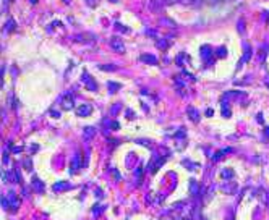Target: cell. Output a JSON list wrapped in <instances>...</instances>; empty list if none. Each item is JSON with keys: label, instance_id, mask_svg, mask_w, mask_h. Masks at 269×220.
Wrapping results in <instances>:
<instances>
[{"label": "cell", "instance_id": "cell-1", "mask_svg": "<svg viewBox=\"0 0 269 220\" xmlns=\"http://www.w3.org/2000/svg\"><path fill=\"white\" fill-rule=\"evenodd\" d=\"M110 47L117 52V54H125V44L122 42V39H120L118 36L110 37Z\"/></svg>", "mask_w": 269, "mask_h": 220}, {"label": "cell", "instance_id": "cell-2", "mask_svg": "<svg viewBox=\"0 0 269 220\" xmlns=\"http://www.w3.org/2000/svg\"><path fill=\"white\" fill-rule=\"evenodd\" d=\"M91 105L89 104H81V105H78L76 107V115L78 117H88V115L91 113Z\"/></svg>", "mask_w": 269, "mask_h": 220}, {"label": "cell", "instance_id": "cell-3", "mask_svg": "<svg viewBox=\"0 0 269 220\" xmlns=\"http://www.w3.org/2000/svg\"><path fill=\"white\" fill-rule=\"evenodd\" d=\"M73 104H75V99L71 94H65L63 95V101H62V107L63 110H71L73 109Z\"/></svg>", "mask_w": 269, "mask_h": 220}, {"label": "cell", "instance_id": "cell-4", "mask_svg": "<svg viewBox=\"0 0 269 220\" xmlns=\"http://www.w3.org/2000/svg\"><path fill=\"white\" fill-rule=\"evenodd\" d=\"M83 167V163H79V154H76L73 159H71V165H70V173L75 175L76 172Z\"/></svg>", "mask_w": 269, "mask_h": 220}, {"label": "cell", "instance_id": "cell-5", "mask_svg": "<svg viewBox=\"0 0 269 220\" xmlns=\"http://www.w3.org/2000/svg\"><path fill=\"white\" fill-rule=\"evenodd\" d=\"M139 60H141L143 63H148V65H157V57H156V55H151V54L139 55Z\"/></svg>", "mask_w": 269, "mask_h": 220}, {"label": "cell", "instance_id": "cell-6", "mask_svg": "<svg viewBox=\"0 0 269 220\" xmlns=\"http://www.w3.org/2000/svg\"><path fill=\"white\" fill-rule=\"evenodd\" d=\"M148 7H149L151 11H160L164 8V0H149Z\"/></svg>", "mask_w": 269, "mask_h": 220}, {"label": "cell", "instance_id": "cell-7", "mask_svg": "<svg viewBox=\"0 0 269 220\" xmlns=\"http://www.w3.org/2000/svg\"><path fill=\"white\" fill-rule=\"evenodd\" d=\"M219 189H220V191H224L226 194H232V193H235L237 185H235L234 181H227V185H220V186H219Z\"/></svg>", "mask_w": 269, "mask_h": 220}, {"label": "cell", "instance_id": "cell-8", "mask_svg": "<svg viewBox=\"0 0 269 220\" xmlns=\"http://www.w3.org/2000/svg\"><path fill=\"white\" fill-rule=\"evenodd\" d=\"M187 112H188V117H190L191 122H195V123L199 122V115H198V110H196V109H193V107H188Z\"/></svg>", "mask_w": 269, "mask_h": 220}, {"label": "cell", "instance_id": "cell-9", "mask_svg": "<svg viewBox=\"0 0 269 220\" xmlns=\"http://www.w3.org/2000/svg\"><path fill=\"white\" fill-rule=\"evenodd\" d=\"M234 175L235 173H234V170H232V169H224L222 172H220V178H222V180H232V178H234Z\"/></svg>", "mask_w": 269, "mask_h": 220}, {"label": "cell", "instance_id": "cell-10", "mask_svg": "<svg viewBox=\"0 0 269 220\" xmlns=\"http://www.w3.org/2000/svg\"><path fill=\"white\" fill-rule=\"evenodd\" d=\"M8 201H10V207H13V209H18V207H19V199H16L15 193H10Z\"/></svg>", "mask_w": 269, "mask_h": 220}, {"label": "cell", "instance_id": "cell-11", "mask_svg": "<svg viewBox=\"0 0 269 220\" xmlns=\"http://www.w3.org/2000/svg\"><path fill=\"white\" fill-rule=\"evenodd\" d=\"M33 188H34L36 191H39V193H42V191H44V185H42V181H41L37 177L33 178Z\"/></svg>", "mask_w": 269, "mask_h": 220}, {"label": "cell", "instance_id": "cell-12", "mask_svg": "<svg viewBox=\"0 0 269 220\" xmlns=\"http://www.w3.org/2000/svg\"><path fill=\"white\" fill-rule=\"evenodd\" d=\"M156 44H157V47H160V49H167L169 45H170V42H167V39H156Z\"/></svg>", "mask_w": 269, "mask_h": 220}, {"label": "cell", "instance_id": "cell-13", "mask_svg": "<svg viewBox=\"0 0 269 220\" xmlns=\"http://www.w3.org/2000/svg\"><path fill=\"white\" fill-rule=\"evenodd\" d=\"M190 191H191V194H193V196H198V194H199V191H198V183H196L195 180H191V183H190Z\"/></svg>", "mask_w": 269, "mask_h": 220}, {"label": "cell", "instance_id": "cell-14", "mask_svg": "<svg viewBox=\"0 0 269 220\" xmlns=\"http://www.w3.org/2000/svg\"><path fill=\"white\" fill-rule=\"evenodd\" d=\"M70 188H71V186L68 185V183H62V181H60V183H55V185H54V189H55V191H58V189H70Z\"/></svg>", "mask_w": 269, "mask_h": 220}, {"label": "cell", "instance_id": "cell-15", "mask_svg": "<svg viewBox=\"0 0 269 220\" xmlns=\"http://www.w3.org/2000/svg\"><path fill=\"white\" fill-rule=\"evenodd\" d=\"M97 68H99V70H104V71H115V70H117V66H115V65H99Z\"/></svg>", "mask_w": 269, "mask_h": 220}, {"label": "cell", "instance_id": "cell-16", "mask_svg": "<svg viewBox=\"0 0 269 220\" xmlns=\"http://www.w3.org/2000/svg\"><path fill=\"white\" fill-rule=\"evenodd\" d=\"M93 136H94V128H91V126L84 128V138H93Z\"/></svg>", "mask_w": 269, "mask_h": 220}, {"label": "cell", "instance_id": "cell-17", "mask_svg": "<svg viewBox=\"0 0 269 220\" xmlns=\"http://www.w3.org/2000/svg\"><path fill=\"white\" fill-rule=\"evenodd\" d=\"M86 86L91 87V91H97V86H96V83L93 81V78H91V76H89V79L86 81Z\"/></svg>", "mask_w": 269, "mask_h": 220}, {"label": "cell", "instance_id": "cell-18", "mask_svg": "<svg viewBox=\"0 0 269 220\" xmlns=\"http://www.w3.org/2000/svg\"><path fill=\"white\" fill-rule=\"evenodd\" d=\"M216 55L217 57H226V47H220V49H217V52H216Z\"/></svg>", "mask_w": 269, "mask_h": 220}, {"label": "cell", "instance_id": "cell-19", "mask_svg": "<svg viewBox=\"0 0 269 220\" xmlns=\"http://www.w3.org/2000/svg\"><path fill=\"white\" fill-rule=\"evenodd\" d=\"M183 3H187V5H199V2L201 0H182Z\"/></svg>", "mask_w": 269, "mask_h": 220}, {"label": "cell", "instance_id": "cell-20", "mask_svg": "<svg viewBox=\"0 0 269 220\" xmlns=\"http://www.w3.org/2000/svg\"><path fill=\"white\" fill-rule=\"evenodd\" d=\"M224 152H227V149H226V151H220V152H216V154H214V157H212V160H214V162H217L219 159L222 157V154H224Z\"/></svg>", "mask_w": 269, "mask_h": 220}, {"label": "cell", "instance_id": "cell-21", "mask_svg": "<svg viewBox=\"0 0 269 220\" xmlns=\"http://www.w3.org/2000/svg\"><path fill=\"white\" fill-rule=\"evenodd\" d=\"M101 210H104V207H102V206H99V204H96V206H94V209H93L94 215H97V214H99V212H101Z\"/></svg>", "mask_w": 269, "mask_h": 220}, {"label": "cell", "instance_id": "cell-22", "mask_svg": "<svg viewBox=\"0 0 269 220\" xmlns=\"http://www.w3.org/2000/svg\"><path fill=\"white\" fill-rule=\"evenodd\" d=\"M250 55H251L250 45H247V55H245V57H243V60H245V62H248V60H250Z\"/></svg>", "mask_w": 269, "mask_h": 220}, {"label": "cell", "instance_id": "cell-23", "mask_svg": "<svg viewBox=\"0 0 269 220\" xmlns=\"http://www.w3.org/2000/svg\"><path fill=\"white\" fill-rule=\"evenodd\" d=\"M109 87H110L112 91H115V89H120V87H122V86H120V84H117V83H109Z\"/></svg>", "mask_w": 269, "mask_h": 220}, {"label": "cell", "instance_id": "cell-24", "mask_svg": "<svg viewBox=\"0 0 269 220\" xmlns=\"http://www.w3.org/2000/svg\"><path fill=\"white\" fill-rule=\"evenodd\" d=\"M13 28H15V21H13V19H10V21L7 23V29H13Z\"/></svg>", "mask_w": 269, "mask_h": 220}, {"label": "cell", "instance_id": "cell-25", "mask_svg": "<svg viewBox=\"0 0 269 220\" xmlns=\"http://www.w3.org/2000/svg\"><path fill=\"white\" fill-rule=\"evenodd\" d=\"M26 167H28V170H33V169H31V167H33V165H31V160H29V159H28V160H26Z\"/></svg>", "mask_w": 269, "mask_h": 220}, {"label": "cell", "instance_id": "cell-26", "mask_svg": "<svg viewBox=\"0 0 269 220\" xmlns=\"http://www.w3.org/2000/svg\"><path fill=\"white\" fill-rule=\"evenodd\" d=\"M266 86L269 87V79H266Z\"/></svg>", "mask_w": 269, "mask_h": 220}, {"label": "cell", "instance_id": "cell-27", "mask_svg": "<svg viewBox=\"0 0 269 220\" xmlns=\"http://www.w3.org/2000/svg\"><path fill=\"white\" fill-rule=\"evenodd\" d=\"M36 2H37V0H31V3H36Z\"/></svg>", "mask_w": 269, "mask_h": 220}, {"label": "cell", "instance_id": "cell-28", "mask_svg": "<svg viewBox=\"0 0 269 220\" xmlns=\"http://www.w3.org/2000/svg\"><path fill=\"white\" fill-rule=\"evenodd\" d=\"M201 220H208V219H204V217H201Z\"/></svg>", "mask_w": 269, "mask_h": 220}, {"label": "cell", "instance_id": "cell-29", "mask_svg": "<svg viewBox=\"0 0 269 220\" xmlns=\"http://www.w3.org/2000/svg\"><path fill=\"white\" fill-rule=\"evenodd\" d=\"M110 2H117V0H110Z\"/></svg>", "mask_w": 269, "mask_h": 220}]
</instances>
